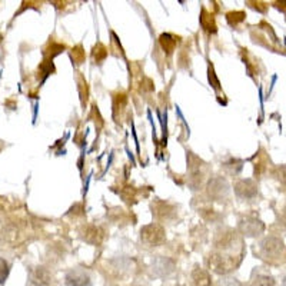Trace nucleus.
I'll list each match as a JSON object with an SVG mask.
<instances>
[{
    "mask_svg": "<svg viewBox=\"0 0 286 286\" xmlns=\"http://www.w3.org/2000/svg\"><path fill=\"white\" fill-rule=\"evenodd\" d=\"M243 255V243L233 230H226L215 239V252L211 253L209 268L216 274L232 272Z\"/></svg>",
    "mask_w": 286,
    "mask_h": 286,
    "instance_id": "obj_1",
    "label": "nucleus"
},
{
    "mask_svg": "<svg viewBox=\"0 0 286 286\" xmlns=\"http://www.w3.org/2000/svg\"><path fill=\"white\" fill-rule=\"evenodd\" d=\"M259 253H261L262 259L271 263H279V262L285 261L286 258V248L284 242L278 237H266L262 240L259 245Z\"/></svg>",
    "mask_w": 286,
    "mask_h": 286,
    "instance_id": "obj_2",
    "label": "nucleus"
},
{
    "mask_svg": "<svg viewBox=\"0 0 286 286\" xmlns=\"http://www.w3.org/2000/svg\"><path fill=\"white\" fill-rule=\"evenodd\" d=\"M140 240L146 246H158L165 240V229L159 224H150L140 229Z\"/></svg>",
    "mask_w": 286,
    "mask_h": 286,
    "instance_id": "obj_3",
    "label": "nucleus"
},
{
    "mask_svg": "<svg viewBox=\"0 0 286 286\" xmlns=\"http://www.w3.org/2000/svg\"><path fill=\"white\" fill-rule=\"evenodd\" d=\"M239 229L246 236H258L265 230V225L255 218H245L239 222Z\"/></svg>",
    "mask_w": 286,
    "mask_h": 286,
    "instance_id": "obj_4",
    "label": "nucleus"
},
{
    "mask_svg": "<svg viewBox=\"0 0 286 286\" xmlns=\"http://www.w3.org/2000/svg\"><path fill=\"white\" fill-rule=\"evenodd\" d=\"M235 193L240 199H252L258 195V186L252 179H243L235 185Z\"/></svg>",
    "mask_w": 286,
    "mask_h": 286,
    "instance_id": "obj_5",
    "label": "nucleus"
},
{
    "mask_svg": "<svg viewBox=\"0 0 286 286\" xmlns=\"http://www.w3.org/2000/svg\"><path fill=\"white\" fill-rule=\"evenodd\" d=\"M228 192H229V186H228V182L222 179V177H216V179H212L208 185V193L209 196L216 200H222L224 198L228 196Z\"/></svg>",
    "mask_w": 286,
    "mask_h": 286,
    "instance_id": "obj_6",
    "label": "nucleus"
},
{
    "mask_svg": "<svg viewBox=\"0 0 286 286\" xmlns=\"http://www.w3.org/2000/svg\"><path fill=\"white\" fill-rule=\"evenodd\" d=\"M66 286H90V278L82 269H72L66 275Z\"/></svg>",
    "mask_w": 286,
    "mask_h": 286,
    "instance_id": "obj_7",
    "label": "nucleus"
},
{
    "mask_svg": "<svg viewBox=\"0 0 286 286\" xmlns=\"http://www.w3.org/2000/svg\"><path fill=\"white\" fill-rule=\"evenodd\" d=\"M153 215L158 218V219H171V216L174 213V208L169 203H165V202H156V205L153 203Z\"/></svg>",
    "mask_w": 286,
    "mask_h": 286,
    "instance_id": "obj_8",
    "label": "nucleus"
},
{
    "mask_svg": "<svg viewBox=\"0 0 286 286\" xmlns=\"http://www.w3.org/2000/svg\"><path fill=\"white\" fill-rule=\"evenodd\" d=\"M32 282L38 286H48L50 284V275L45 268H36L32 272Z\"/></svg>",
    "mask_w": 286,
    "mask_h": 286,
    "instance_id": "obj_9",
    "label": "nucleus"
},
{
    "mask_svg": "<svg viewBox=\"0 0 286 286\" xmlns=\"http://www.w3.org/2000/svg\"><path fill=\"white\" fill-rule=\"evenodd\" d=\"M192 279H193V282H195V285L196 286L211 285V276H209V274H208L206 271H203V269H196V271H193Z\"/></svg>",
    "mask_w": 286,
    "mask_h": 286,
    "instance_id": "obj_10",
    "label": "nucleus"
},
{
    "mask_svg": "<svg viewBox=\"0 0 286 286\" xmlns=\"http://www.w3.org/2000/svg\"><path fill=\"white\" fill-rule=\"evenodd\" d=\"M161 45H162V48L165 52L172 53L174 49V46H176V39H174L172 35H169V33H165V35L161 36Z\"/></svg>",
    "mask_w": 286,
    "mask_h": 286,
    "instance_id": "obj_11",
    "label": "nucleus"
},
{
    "mask_svg": "<svg viewBox=\"0 0 286 286\" xmlns=\"http://www.w3.org/2000/svg\"><path fill=\"white\" fill-rule=\"evenodd\" d=\"M86 240L89 243H100L102 240V230L99 228H89L86 232Z\"/></svg>",
    "mask_w": 286,
    "mask_h": 286,
    "instance_id": "obj_12",
    "label": "nucleus"
},
{
    "mask_svg": "<svg viewBox=\"0 0 286 286\" xmlns=\"http://www.w3.org/2000/svg\"><path fill=\"white\" fill-rule=\"evenodd\" d=\"M7 276H9V265L3 258H0V285L6 282Z\"/></svg>",
    "mask_w": 286,
    "mask_h": 286,
    "instance_id": "obj_13",
    "label": "nucleus"
},
{
    "mask_svg": "<svg viewBox=\"0 0 286 286\" xmlns=\"http://www.w3.org/2000/svg\"><path fill=\"white\" fill-rule=\"evenodd\" d=\"M243 17H245V13L243 12H232L228 14V22L232 26H235L237 25L239 22H242Z\"/></svg>",
    "mask_w": 286,
    "mask_h": 286,
    "instance_id": "obj_14",
    "label": "nucleus"
},
{
    "mask_svg": "<svg viewBox=\"0 0 286 286\" xmlns=\"http://www.w3.org/2000/svg\"><path fill=\"white\" fill-rule=\"evenodd\" d=\"M106 56H108L106 49H105L102 45H98V46L95 48V50H93V59H95L96 62H102Z\"/></svg>",
    "mask_w": 286,
    "mask_h": 286,
    "instance_id": "obj_15",
    "label": "nucleus"
},
{
    "mask_svg": "<svg viewBox=\"0 0 286 286\" xmlns=\"http://www.w3.org/2000/svg\"><path fill=\"white\" fill-rule=\"evenodd\" d=\"M253 286H276L275 285V281L269 276H258Z\"/></svg>",
    "mask_w": 286,
    "mask_h": 286,
    "instance_id": "obj_16",
    "label": "nucleus"
},
{
    "mask_svg": "<svg viewBox=\"0 0 286 286\" xmlns=\"http://www.w3.org/2000/svg\"><path fill=\"white\" fill-rule=\"evenodd\" d=\"M274 174L279 182H282L284 185H286V165L278 166V168L275 169Z\"/></svg>",
    "mask_w": 286,
    "mask_h": 286,
    "instance_id": "obj_17",
    "label": "nucleus"
},
{
    "mask_svg": "<svg viewBox=\"0 0 286 286\" xmlns=\"http://www.w3.org/2000/svg\"><path fill=\"white\" fill-rule=\"evenodd\" d=\"M282 286H286V278L284 279V282H282Z\"/></svg>",
    "mask_w": 286,
    "mask_h": 286,
    "instance_id": "obj_18",
    "label": "nucleus"
}]
</instances>
